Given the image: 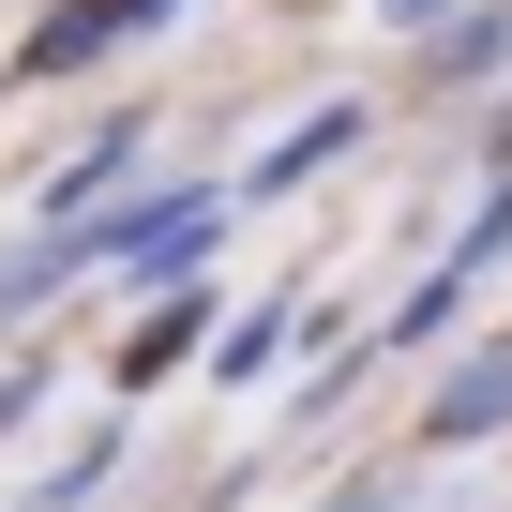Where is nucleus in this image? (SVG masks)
Instances as JSON below:
<instances>
[{
	"mask_svg": "<svg viewBox=\"0 0 512 512\" xmlns=\"http://www.w3.org/2000/svg\"><path fill=\"white\" fill-rule=\"evenodd\" d=\"M136 16H166V0H61V16H46V46H31V61H46V76H61V61H106V46L136 31Z\"/></svg>",
	"mask_w": 512,
	"mask_h": 512,
	"instance_id": "1",
	"label": "nucleus"
},
{
	"mask_svg": "<svg viewBox=\"0 0 512 512\" xmlns=\"http://www.w3.org/2000/svg\"><path fill=\"white\" fill-rule=\"evenodd\" d=\"M512 422V347L482 362V377H452V407H437V437H497Z\"/></svg>",
	"mask_w": 512,
	"mask_h": 512,
	"instance_id": "2",
	"label": "nucleus"
}]
</instances>
